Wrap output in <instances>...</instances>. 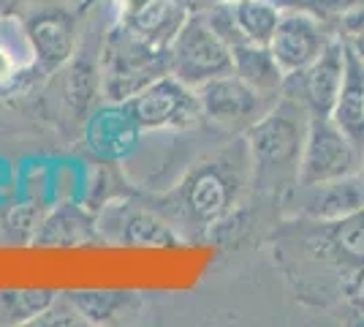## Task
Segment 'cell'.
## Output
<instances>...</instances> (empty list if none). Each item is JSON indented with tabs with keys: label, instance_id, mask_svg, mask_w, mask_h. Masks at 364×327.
<instances>
[{
	"label": "cell",
	"instance_id": "21",
	"mask_svg": "<svg viewBox=\"0 0 364 327\" xmlns=\"http://www.w3.org/2000/svg\"><path fill=\"white\" fill-rule=\"evenodd\" d=\"M237 25L242 31L245 41L269 44L272 33L280 22V9L269 0H234Z\"/></svg>",
	"mask_w": 364,
	"mask_h": 327
},
{
	"label": "cell",
	"instance_id": "13",
	"mask_svg": "<svg viewBox=\"0 0 364 327\" xmlns=\"http://www.w3.org/2000/svg\"><path fill=\"white\" fill-rule=\"evenodd\" d=\"M139 131L141 128L131 118L125 104H112L92 115V120L85 128V142L98 158L117 161L134 150Z\"/></svg>",
	"mask_w": 364,
	"mask_h": 327
},
{
	"label": "cell",
	"instance_id": "7",
	"mask_svg": "<svg viewBox=\"0 0 364 327\" xmlns=\"http://www.w3.org/2000/svg\"><path fill=\"white\" fill-rule=\"evenodd\" d=\"M329 38L332 36L318 16L302 11V9H291L289 14H280L269 49L289 77V74H296L316 61L323 52V47L329 44Z\"/></svg>",
	"mask_w": 364,
	"mask_h": 327
},
{
	"label": "cell",
	"instance_id": "3",
	"mask_svg": "<svg viewBox=\"0 0 364 327\" xmlns=\"http://www.w3.org/2000/svg\"><path fill=\"white\" fill-rule=\"evenodd\" d=\"M168 74L185 85L198 88L201 82L234 71L231 47L218 38L201 14L185 16L180 31L168 41Z\"/></svg>",
	"mask_w": 364,
	"mask_h": 327
},
{
	"label": "cell",
	"instance_id": "11",
	"mask_svg": "<svg viewBox=\"0 0 364 327\" xmlns=\"http://www.w3.org/2000/svg\"><path fill=\"white\" fill-rule=\"evenodd\" d=\"M101 232L109 240L134 249H168L180 243L171 224H166L158 213L139 210L134 204H112L107 216L101 218Z\"/></svg>",
	"mask_w": 364,
	"mask_h": 327
},
{
	"label": "cell",
	"instance_id": "19",
	"mask_svg": "<svg viewBox=\"0 0 364 327\" xmlns=\"http://www.w3.org/2000/svg\"><path fill=\"white\" fill-rule=\"evenodd\" d=\"M65 79H63V90H65V101L74 107V112L82 118L95 95L101 93V68L90 61V58H71L65 63Z\"/></svg>",
	"mask_w": 364,
	"mask_h": 327
},
{
	"label": "cell",
	"instance_id": "9",
	"mask_svg": "<svg viewBox=\"0 0 364 327\" xmlns=\"http://www.w3.org/2000/svg\"><path fill=\"white\" fill-rule=\"evenodd\" d=\"M343 74H346V41L340 36H332L318 58L294 74L299 77L296 98L310 109V115H332Z\"/></svg>",
	"mask_w": 364,
	"mask_h": 327
},
{
	"label": "cell",
	"instance_id": "8",
	"mask_svg": "<svg viewBox=\"0 0 364 327\" xmlns=\"http://www.w3.org/2000/svg\"><path fill=\"white\" fill-rule=\"evenodd\" d=\"M196 95L201 115L223 125L253 123L267 112V104H264L267 95L250 88L234 71L201 82L196 88Z\"/></svg>",
	"mask_w": 364,
	"mask_h": 327
},
{
	"label": "cell",
	"instance_id": "29",
	"mask_svg": "<svg viewBox=\"0 0 364 327\" xmlns=\"http://www.w3.org/2000/svg\"><path fill=\"white\" fill-rule=\"evenodd\" d=\"M362 177H364V158H362Z\"/></svg>",
	"mask_w": 364,
	"mask_h": 327
},
{
	"label": "cell",
	"instance_id": "24",
	"mask_svg": "<svg viewBox=\"0 0 364 327\" xmlns=\"http://www.w3.org/2000/svg\"><path fill=\"white\" fill-rule=\"evenodd\" d=\"M16 77H19V63H16L14 52L0 44V85L14 82Z\"/></svg>",
	"mask_w": 364,
	"mask_h": 327
},
{
	"label": "cell",
	"instance_id": "17",
	"mask_svg": "<svg viewBox=\"0 0 364 327\" xmlns=\"http://www.w3.org/2000/svg\"><path fill=\"white\" fill-rule=\"evenodd\" d=\"M182 22H185V14L171 0H147L144 6H139L134 11H125V16H122V25L134 36L164 49L174 38V33L180 31Z\"/></svg>",
	"mask_w": 364,
	"mask_h": 327
},
{
	"label": "cell",
	"instance_id": "25",
	"mask_svg": "<svg viewBox=\"0 0 364 327\" xmlns=\"http://www.w3.org/2000/svg\"><path fill=\"white\" fill-rule=\"evenodd\" d=\"M171 3H174L185 16H193V14H204V11H210L218 0H171Z\"/></svg>",
	"mask_w": 364,
	"mask_h": 327
},
{
	"label": "cell",
	"instance_id": "18",
	"mask_svg": "<svg viewBox=\"0 0 364 327\" xmlns=\"http://www.w3.org/2000/svg\"><path fill=\"white\" fill-rule=\"evenodd\" d=\"M76 308L87 319V325H112L125 316L139 311L141 297L136 292H117V289H85V292H68Z\"/></svg>",
	"mask_w": 364,
	"mask_h": 327
},
{
	"label": "cell",
	"instance_id": "20",
	"mask_svg": "<svg viewBox=\"0 0 364 327\" xmlns=\"http://www.w3.org/2000/svg\"><path fill=\"white\" fill-rule=\"evenodd\" d=\"M60 292L55 289H3L0 325H31Z\"/></svg>",
	"mask_w": 364,
	"mask_h": 327
},
{
	"label": "cell",
	"instance_id": "15",
	"mask_svg": "<svg viewBox=\"0 0 364 327\" xmlns=\"http://www.w3.org/2000/svg\"><path fill=\"white\" fill-rule=\"evenodd\" d=\"M90 240H95L92 218L76 204H60L33 229L31 243L41 249H71Z\"/></svg>",
	"mask_w": 364,
	"mask_h": 327
},
{
	"label": "cell",
	"instance_id": "4",
	"mask_svg": "<svg viewBox=\"0 0 364 327\" xmlns=\"http://www.w3.org/2000/svg\"><path fill=\"white\" fill-rule=\"evenodd\" d=\"M359 145L332 120V115H310L296 177L302 186L337 180L359 170Z\"/></svg>",
	"mask_w": 364,
	"mask_h": 327
},
{
	"label": "cell",
	"instance_id": "27",
	"mask_svg": "<svg viewBox=\"0 0 364 327\" xmlns=\"http://www.w3.org/2000/svg\"><path fill=\"white\" fill-rule=\"evenodd\" d=\"M348 297L353 300V306H356V308L364 313V273H362V279H359V284L353 286V292H350Z\"/></svg>",
	"mask_w": 364,
	"mask_h": 327
},
{
	"label": "cell",
	"instance_id": "1",
	"mask_svg": "<svg viewBox=\"0 0 364 327\" xmlns=\"http://www.w3.org/2000/svg\"><path fill=\"white\" fill-rule=\"evenodd\" d=\"M310 123V109L296 95H283L247 128V153L261 172L299 170L304 137Z\"/></svg>",
	"mask_w": 364,
	"mask_h": 327
},
{
	"label": "cell",
	"instance_id": "14",
	"mask_svg": "<svg viewBox=\"0 0 364 327\" xmlns=\"http://www.w3.org/2000/svg\"><path fill=\"white\" fill-rule=\"evenodd\" d=\"M332 120L359 147L364 145V58L346 41V74L334 101Z\"/></svg>",
	"mask_w": 364,
	"mask_h": 327
},
{
	"label": "cell",
	"instance_id": "2",
	"mask_svg": "<svg viewBox=\"0 0 364 327\" xmlns=\"http://www.w3.org/2000/svg\"><path fill=\"white\" fill-rule=\"evenodd\" d=\"M164 74H168V49L139 38L125 25L109 36L101 61V93L112 104H125Z\"/></svg>",
	"mask_w": 364,
	"mask_h": 327
},
{
	"label": "cell",
	"instance_id": "28",
	"mask_svg": "<svg viewBox=\"0 0 364 327\" xmlns=\"http://www.w3.org/2000/svg\"><path fill=\"white\" fill-rule=\"evenodd\" d=\"M147 0H125V11H134V9H139V6H144Z\"/></svg>",
	"mask_w": 364,
	"mask_h": 327
},
{
	"label": "cell",
	"instance_id": "23",
	"mask_svg": "<svg viewBox=\"0 0 364 327\" xmlns=\"http://www.w3.org/2000/svg\"><path fill=\"white\" fill-rule=\"evenodd\" d=\"M356 3H362V0H296L294 9L310 11L313 16H318L323 25H334V19L340 14H346Z\"/></svg>",
	"mask_w": 364,
	"mask_h": 327
},
{
	"label": "cell",
	"instance_id": "12",
	"mask_svg": "<svg viewBox=\"0 0 364 327\" xmlns=\"http://www.w3.org/2000/svg\"><path fill=\"white\" fill-rule=\"evenodd\" d=\"M304 216L321 221V224H332L340 218H348L353 213L364 210V177L362 172H353L337 180L316 183V186H304Z\"/></svg>",
	"mask_w": 364,
	"mask_h": 327
},
{
	"label": "cell",
	"instance_id": "22",
	"mask_svg": "<svg viewBox=\"0 0 364 327\" xmlns=\"http://www.w3.org/2000/svg\"><path fill=\"white\" fill-rule=\"evenodd\" d=\"M33 327H79V325H87V319L82 316V311L76 308V303L65 295H58L44 311L38 313L36 319L31 322Z\"/></svg>",
	"mask_w": 364,
	"mask_h": 327
},
{
	"label": "cell",
	"instance_id": "16",
	"mask_svg": "<svg viewBox=\"0 0 364 327\" xmlns=\"http://www.w3.org/2000/svg\"><path fill=\"white\" fill-rule=\"evenodd\" d=\"M231 63L234 74L245 79L258 93L272 95L286 88V71L274 61L269 44H256V41H240L231 47Z\"/></svg>",
	"mask_w": 364,
	"mask_h": 327
},
{
	"label": "cell",
	"instance_id": "10",
	"mask_svg": "<svg viewBox=\"0 0 364 327\" xmlns=\"http://www.w3.org/2000/svg\"><path fill=\"white\" fill-rule=\"evenodd\" d=\"M25 38H28L33 61L44 71H55L74 58V16L63 9H44L25 22Z\"/></svg>",
	"mask_w": 364,
	"mask_h": 327
},
{
	"label": "cell",
	"instance_id": "5",
	"mask_svg": "<svg viewBox=\"0 0 364 327\" xmlns=\"http://www.w3.org/2000/svg\"><path fill=\"white\" fill-rule=\"evenodd\" d=\"M125 109L131 112V118L141 131L188 128L201 115L196 88L185 85L174 74L152 79L147 88H141L134 98L125 101Z\"/></svg>",
	"mask_w": 364,
	"mask_h": 327
},
{
	"label": "cell",
	"instance_id": "26",
	"mask_svg": "<svg viewBox=\"0 0 364 327\" xmlns=\"http://www.w3.org/2000/svg\"><path fill=\"white\" fill-rule=\"evenodd\" d=\"M19 6H22V0H0V19L14 16L19 11Z\"/></svg>",
	"mask_w": 364,
	"mask_h": 327
},
{
	"label": "cell",
	"instance_id": "6",
	"mask_svg": "<svg viewBox=\"0 0 364 327\" xmlns=\"http://www.w3.org/2000/svg\"><path fill=\"white\" fill-rule=\"evenodd\" d=\"M231 161L213 158L198 164L196 170L185 177L180 188L182 216L198 227H213L220 218H226L237 199V172L228 167Z\"/></svg>",
	"mask_w": 364,
	"mask_h": 327
}]
</instances>
